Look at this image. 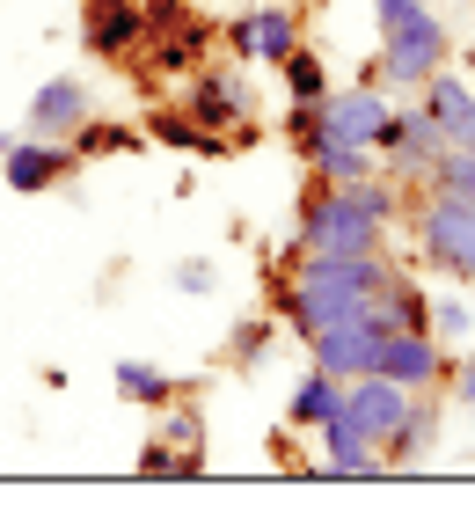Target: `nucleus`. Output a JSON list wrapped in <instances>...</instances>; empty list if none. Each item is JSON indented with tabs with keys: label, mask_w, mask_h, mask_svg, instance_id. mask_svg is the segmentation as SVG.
Segmentation results:
<instances>
[{
	"label": "nucleus",
	"mask_w": 475,
	"mask_h": 512,
	"mask_svg": "<svg viewBox=\"0 0 475 512\" xmlns=\"http://www.w3.org/2000/svg\"><path fill=\"white\" fill-rule=\"evenodd\" d=\"M388 110H395V96H388V88H380V81L366 74V81L329 88V96H322V125L337 132V139H351V147H373V139H380V125H388Z\"/></svg>",
	"instance_id": "obj_15"
},
{
	"label": "nucleus",
	"mask_w": 475,
	"mask_h": 512,
	"mask_svg": "<svg viewBox=\"0 0 475 512\" xmlns=\"http://www.w3.org/2000/svg\"><path fill=\"white\" fill-rule=\"evenodd\" d=\"M147 37V0H88L81 8V52L95 66H132Z\"/></svg>",
	"instance_id": "obj_11"
},
{
	"label": "nucleus",
	"mask_w": 475,
	"mask_h": 512,
	"mask_svg": "<svg viewBox=\"0 0 475 512\" xmlns=\"http://www.w3.org/2000/svg\"><path fill=\"white\" fill-rule=\"evenodd\" d=\"M300 344H307V366H329L337 381H351V374H373V366H380L388 322H380V315L366 308V315H344V322H329V330L300 337Z\"/></svg>",
	"instance_id": "obj_10"
},
{
	"label": "nucleus",
	"mask_w": 475,
	"mask_h": 512,
	"mask_svg": "<svg viewBox=\"0 0 475 512\" xmlns=\"http://www.w3.org/2000/svg\"><path fill=\"white\" fill-rule=\"evenodd\" d=\"M410 242L446 286H475V205L446 191H417L410 205Z\"/></svg>",
	"instance_id": "obj_4"
},
{
	"label": "nucleus",
	"mask_w": 475,
	"mask_h": 512,
	"mask_svg": "<svg viewBox=\"0 0 475 512\" xmlns=\"http://www.w3.org/2000/svg\"><path fill=\"white\" fill-rule=\"evenodd\" d=\"M285 249L293 256H366V249H388V227L351 198V183H315L293 213V242Z\"/></svg>",
	"instance_id": "obj_2"
},
{
	"label": "nucleus",
	"mask_w": 475,
	"mask_h": 512,
	"mask_svg": "<svg viewBox=\"0 0 475 512\" xmlns=\"http://www.w3.org/2000/svg\"><path fill=\"white\" fill-rule=\"evenodd\" d=\"M139 125H125V118H110V110H88L81 118V132L66 139V147H74V161H110V154H132L139 147Z\"/></svg>",
	"instance_id": "obj_22"
},
{
	"label": "nucleus",
	"mask_w": 475,
	"mask_h": 512,
	"mask_svg": "<svg viewBox=\"0 0 475 512\" xmlns=\"http://www.w3.org/2000/svg\"><path fill=\"white\" fill-rule=\"evenodd\" d=\"M439 66H454V30L417 8L410 22H395V30H380V59H373V81L388 88V96H417L424 81L439 74Z\"/></svg>",
	"instance_id": "obj_5"
},
{
	"label": "nucleus",
	"mask_w": 475,
	"mask_h": 512,
	"mask_svg": "<svg viewBox=\"0 0 475 512\" xmlns=\"http://www.w3.org/2000/svg\"><path fill=\"white\" fill-rule=\"evenodd\" d=\"M293 154L307 161V176H315V183H359V176L380 169V154H373V147H351V139H337L329 125H322L315 139H300Z\"/></svg>",
	"instance_id": "obj_18"
},
{
	"label": "nucleus",
	"mask_w": 475,
	"mask_h": 512,
	"mask_svg": "<svg viewBox=\"0 0 475 512\" xmlns=\"http://www.w3.org/2000/svg\"><path fill=\"white\" fill-rule=\"evenodd\" d=\"M373 154H380V169H388L395 183H432V169H439V154H446V139H439V125L417 110V96H395V110H388V125H380V139H373Z\"/></svg>",
	"instance_id": "obj_8"
},
{
	"label": "nucleus",
	"mask_w": 475,
	"mask_h": 512,
	"mask_svg": "<svg viewBox=\"0 0 475 512\" xmlns=\"http://www.w3.org/2000/svg\"><path fill=\"white\" fill-rule=\"evenodd\" d=\"M176 103H183L205 132H220V139H234V132L256 118V88L242 81V59H205L198 74L176 88Z\"/></svg>",
	"instance_id": "obj_7"
},
{
	"label": "nucleus",
	"mask_w": 475,
	"mask_h": 512,
	"mask_svg": "<svg viewBox=\"0 0 475 512\" xmlns=\"http://www.w3.org/2000/svg\"><path fill=\"white\" fill-rule=\"evenodd\" d=\"M424 191H446V198H468L475 205V147H446Z\"/></svg>",
	"instance_id": "obj_29"
},
{
	"label": "nucleus",
	"mask_w": 475,
	"mask_h": 512,
	"mask_svg": "<svg viewBox=\"0 0 475 512\" xmlns=\"http://www.w3.org/2000/svg\"><path fill=\"white\" fill-rule=\"evenodd\" d=\"M88 110H95V88H88L81 74H52V81L30 88V103H22V132H37V139H74Z\"/></svg>",
	"instance_id": "obj_14"
},
{
	"label": "nucleus",
	"mask_w": 475,
	"mask_h": 512,
	"mask_svg": "<svg viewBox=\"0 0 475 512\" xmlns=\"http://www.w3.org/2000/svg\"><path fill=\"white\" fill-rule=\"evenodd\" d=\"M417 8H432V0H373V22H380V30H395V22H410Z\"/></svg>",
	"instance_id": "obj_32"
},
{
	"label": "nucleus",
	"mask_w": 475,
	"mask_h": 512,
	"mask_svg": "<svg viewBox=\"0 0 475 512\" xmlns=\"http://www.w3.org/2000/svg\"><path fill=\"white\" fill-rule=\"evenodd\" d=\"M461 74H468V81H475V37H468V52H461Z\"/></svg>",
	"instance_id": "obj_34"
},
{
	"label": "nucleus",
	"mask_w": 475,
	"mask_h": 512,
	"mask_svg": "<svg viewBox=\"0 0 475 512\" xmlns=\"http://www.w3.org/2000/svg\"><path fill=\"white\" fill-rule=\"evenodd\" d=\"M271 352H278V322L271 315H249V322H234L227 330V366L234 374H256V366H271Z\"/></svg>",
	"instance_id": "obj_25"
},
{
	"label": "nucleus",
	"mask_w": 475,
	"mask_h": 512,
	"mask_svg": "<svg viewBox=\"0 0 475 512\" xmlns=\"http://www.w3.org/2000/svg\"><path fill=\"white\" fill-rule=\"evenodd\" d=\"M132 469H139V476H198V469H205V461H190V454H176V447H169V439H161V432H154V439H147V447H139V461H132Z\"/></svg>",
	"instance_id": "obj_30"
},
{
	"label": "nucleus",
	"mask_w": 475,
	"mask_h": 512,
	"mask_svg": "<svg viewBox=\"0 0 475 512\" xmlns=\"http://www.w3.org/2000/svg\"><path fill=\"white\" fill-rule=\"evenodd\" d=\"M417 110L439 125L446 147H475V81L461 66H439V74L417 88Z\"/></svg>",
	"instance_id": "obj_16"
},
{
	"label": "nucleus",
	"mask_w": 475,
	"mask_h": 512,
	"mask_svg": "<svg viewBox=\"0 0 475 512\" xmlns=\"http://www.w3.org/2000/svg\"><path fill=\"white\" fill-rule=\"evenodd\" d=\"M329 410H344V381L329 374V366H307V374L293 381V395H285V425H293V432H315Z\"/></svg>",
	"instance_id": "obj_21"
},
{
	"label": "nucleus",
	"mask_w": 475,
	"mask_h": 512,
	"mask_svg": "<svg viewBox=\"0 0 475 512\" xmlns=\"http://www.w3.org/2000/svg\"><path fill=\"white\" fill-rule=\"evenodd\" d=\"M161 439H169L176 454L205 461V410H198V403H183V395H176V403L161 410Z\"/></svg>",
	"instance_id": "obj_28"
},
{
	"label": "nucleus",
	"mask_w": 475,
	"mask_h": 512,
	"mask_svg": "<svg viewBox=\"0 0 475 512\" xmlns=\"http://www.w3.org/2000/svg\"><path fill=\"white\" fill-rule=\"evenodd\" d=\"M139 132H147L154 147H176V154H205V161H220V154H227V139H220V132H205L176 96H169V103H154L147 118H139Z\"/></svg>",
	"instance_id": "obj_19"
},
{
	"label": "nucleus",
	"mask_w": 475,
	"mask_h": 512,
	"mask_svg": "<svg viewBox=\"0 0 475 512\" xmlns=\"http://www.w3.org/2000/svg\"><path fill=\"white\" fill-rule=\"evenodd\" d=\"M110 388L125 395V403L154 410V417H161V410H169L176 395H183V381L169 374V366H154V359H117V366H110Z\"/></svg>",
	"instance_id": "obj_20"
},
{
	"label": "nucleus",
	"mask_w": 475,
	"mask_h": 512,
	"mask_svg": "<svg viewBox=\"0 0 475 512\" xmlns=\"http://www.w3.org/2000/svg\"><path fill=\"white\" fill-rule=\"evenodd\" d=\"M454 395L475 410V352H468V359H454Z\"/></svg>",
	"instance_id": "obj_33"
},
{
	"label": "nucleus",
	"mask_w": 475,
	"mask_h": 512,
	"mask_svg": "<svg viewBox=\"0 0 475 512\" xmlns=\"http://www.w3.org/2000/svg\"><path fill=\"white\" fill-rule=\"evenodd\" d=\"M424 330H432L439 344H468V337H475V300L454 293V286H439V293H432V315H424Z\"/></svg>",
	"instance_id": "obj_26"
},
{
	"label": "nucleus",
	"mask_w": 475,
	"mask_h": 512,
	"mask_svg": "<svg viewBox=\"0 0 475 512\" xmlns=\"http://www.w3.org/2000/svg\"><path fill=\"white\" fill-rule=\"evenodd\" d=\"M307 44L300 30V8L293 0H256V8H234L227 30H220V52H234L242 66H285Z\"/></svg>",
	"instance_id": "obj_6"
},
{
	"label": "nucleus",
	"mask_w": 475,
	"mask_h": 512,
	"mask_svg": "<svg viewBox=\"0 0 475 512\" xmlns=\"http://www.w3.org/2000/svg\"><path fill=\"white\" fill-rule=\"evenodd\" d=\"M439 425H446V410L432 403V395H417V403H410V425L388 439V469H417V461L439 447Z\"/></svg>",
	"instance_id": "obj_23"
},
{
	"label": "nucleus",
	"mask_w": 475,
	"mask_h": 512,
	"mask_svg": "<svg viewBox=\"0 0 475 512\" xmlns=\"http://www.w3.org/2000/svg\"><path fill=\"white\" fill-rule=\"evenodd\" d=\"M227 8H256V0H227Z\"/></svg>",
	"instance_id": "obj_35"
},
{
	"label": "nucleus",
	"mask_w": 475,
	"mask_h": 512,
	"mask_svg": "<svg viewBox=\"0 0 475 512\" xmlns=\"http://www.w3.org/2000/svg\"><path fill=\"white\" fill-rule=\"evenodd\" d=\"M285 264H293V278L271 286V308H278V322H293V337H315L344 315H366L373 293L402 271L388 249H366V256H293L285 249Z\"/></svg>",
	"instance_id": "obj_1"
},
{
	"label": "nucleus",
	"mask_w": 475,
	"mask_h": 512,
	"mask_svg": "<svg viewBox=\"0 0 475 512\" xmlns=\"http://www.w3.org/2000/svg\"><path fill=\"white\" fill-rule=\"evenodd\" d=\"M212 44H220V30H212L190 0H147V37H139V59L132 66L147 81L176 88V81H190L212 59Z\"/></svg>",
	"instance_id": "obj_3"
},
{
	"label": "nucleus",
	"mask_w": 475,
	"mask_h": 512,
	"mask_svg": "<svg viewBox=\"0 0 475 512\" xmlns=\"http://www.w3.org/2000/svg\"><path fill=\"white\" fill-rule=\"evenodd\" d=\"M74 169H81V161H74L66 139H37V132H22V125L0 132V176H8V191H22V198L59 191Z\"/></svg>",
	"instance_id": "obj_9"
},
{
	"label": "nucleus",
	"mask_w": 475,
	"mask_h": 512,
	"mask_svg": "<svg viewBox=\"0 0 475 512\" xmlns=\"http://www.w3.org/2000/svg\"><path fill=\"white\" fill-rule=\"evenodd\" d=\"M380 374H395L402 388H417V395H439L446 381H454V344H439L432 330H388V344H380Z\"/></svg>",
	"instance_id": "obj_13"
},
{
	"label": "nucleus",
	"mask_w": 475,
	"mask_h": 512,
	"mask_svg": "<svg viewBox=\"0 0 475 512\" xmlns=\"http://www.w3.org/2000/svg\"><path fill=\"white\" fill-rule=\"evenodd\" d=\"M315 439H322V461H315L322 476H380V469H388V454L359 432V417H351V410H329L315 425Z\"/></svg>",
	"instance_id": "obj_17"
},
{
	"label": "nucleus",
	"mask_w": 475,
	"mask_h": 512,
	"mask_svg": "<svg viewBox=\"0 0 475 512\" xmlns=\"http://www.w3.org/2000/svg\"><path fill=\"white\" fill-rule=\"evenodd\" d=\"M169 286H176V293H190V300H205L212 286H220V264H212V256H176Z\"/></svg>",
	"instance_id": "obj_31"
},
{
	"label": "nucleus",
	"mask_w": 475,
	"mask_h": 512,
	"mask_svg": "<svg viewBox=\"0 0 475 512\" xmlns=\"http://www.w3.org/2000/svg\"><path fill=\"white\" fill-rule=\"evenodd\" d=\"M278 74H285V103H322L329 88H337V81H329V59H322V52H307V44L278 66Z\"/></svg>",
	"instance_id": "obj_27"
},
{
	"label": "nucleus",
	"mask_w": 475,
	"mask_h": 512,
	"mask_svg": "<svg viewBox=\"0 0 475 512\" xmlns=\"http://www.w3.org/2000/svg\"><path fill=\"white\" fill-rule=\"evenodd\" d=\"M373 315L388 322V330H424V315H432V286H417L410 271H395L388 286L373 293Z\"/></svg>",
	"instance_id": "obj_24"
},
{
	"label": "nucleus",
	"mask_w": 475,
	"mask_h": 512,
	"mask_svg": "<svg viewBox=\"0 0 475 512\" xmlns=\"http://www.w3.org/2000/svg\"><path fill=\"white\" fill-rule=\"evenodd\" d=\"M410 403H417V388H402L395 374H380V366H373V374H351V381H344V410L359 417V432L373 439L380 454H388V439L410 425Z\"/></svg>",
	"instance_id": "obj_12"
}]
</instances>
